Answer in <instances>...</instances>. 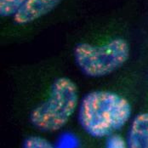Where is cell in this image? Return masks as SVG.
<instances>
[{
  "mask_svg": "<svg viewBox=\"0 0 148 148\" xmlns=\"http://www.w3.org/2000/svg\"><path fill=\"white\" fill-rule=\"evenodd\" d=\"M105 148H128L127 141L119 134H113L107 137Z\"/></svg>",
  "mask_w": 148,
  "mask_h": 148,
  "instance_id": "ba28073f",
  "label": "cell"
},
{
  "mask_svg": "<svg viewBox=\"0 0 148 148\" xmlns=\"http://www.w3.org/2000/svg\"><path fill=\"white\" fill-rule=\"evenodd\" d=\"M22 148H55L53 145L45 138L38 135H31L24 142Z\"/></svg>",
  "mask_w": 148,
  "mask_h": 148,
  "instance_id": "52a82bcc",
  "label": "cell"
},
{
  "mask_svg": "<svg viewBox=\"0 0 148 148\" xmlns=\"http://www.w3.org/2000/svg\"><path fill=\"white\" fill-rule=\"evenodd\" d=\"M63 0H27L14 16L18 25L33 22L53 11Z\"/></svg>",
  "mask_w": 148,
  "mask_h": 148,
  "instance_id": "277c9868",
  "label": "cell"
},
{
  "mask_svg": "<svg viewBox=\"0 0 148 148\" xmlns=\"http://www.w3.org/2000/svg\"><path fill=\"white\" fill-rule=\"evenodd\" d=\"M77 67L90 77H101L114 73L129 60L130 48L123 38H114L103 45L80 43L74 48Z\"/></svg>",
  "mask_w": 148,
  "mask_h": 148,
  "instance_id": "3957f363",
  "label": "cell"
},
{
  "mask_svg": "<svg viewBox=\"0 0 148 148\" xmlns=\"http://www.w3.org/2000/svg\"><path fill=\"white\" fill-rule=\"evenodd\" d=\"M27 0H0V15L2 17L15 16Z\"/></svg>",
  "mask_w": 148,
  "mask_h": 148,
  "instance_id": "8992f818",
  "label": "cell"
},
{
  "mask_svg": "<svg viewBox=\"0 0 148 148\" xmlns=\"http://www.w3.org/2000/svg\"><path fill=\"white\" fill-rule=\"evenodd\" d=\"M131 105L114 92H89L79 105L78 121L83 130L94 138H105L120 130L130 119Z\"/></svg>",
  "mask_w": 148,
  "mask_h": 148,
  "instance_id": "6da1fadb",
  "label": "cell"
},
{
  "mask_svg": "<svg viewBox=\"0 0 148 148\" xmlns=\"http://www.w3.org/2000/svg\"><path fill=\"white\" fill-rule=\"evenodd\" d=\"M78 101L77 84L69 77H60L53 82L48 97L31 112V123L43 132L58 131L76 112Z\"/></svg>",
  "mask_w": 148,
  "mask_h": 148,
  "instance_id": "7a4b0ae2",
  "label": "cell"
},
{
  "mask_svg": "<svg viewBox=\"0 0 148 148\" xmlns=\"http://www.w3.org/2000/svg\"><path fill=\"white\" fill-rule=\"evenodd\" d=\"M126 141L128 148H148V112L134 117Z\"/></svg>",
  "mask_w": 148,
  "mask_h": 148,
  "instance_id": "5b68a950",
  "label": "cell"
}]
</instances>
